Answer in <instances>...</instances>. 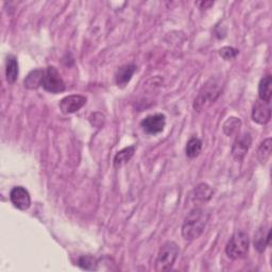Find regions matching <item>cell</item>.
I'll return each mask as SVG.
<instances>
[{
    "mask_svg": "<svg viewBox=\"0 0 272 272\" xmlns=\"http://www.w3.org/2000/svg\"><path fill=\"white\" fill-rule=\"evenodd\" d=\"M209 218V214L202 208H194L185 217L182 226L183 237L188 240H195L201 236Z\"/></svg>",
    "mask_w": 272,
    "mask_h": 272,
    "instance_id": "1",
    "label": "cell"
},
{
    "mask_svg": "<svg viewBox=\"0 0 272 272\" xmlns=\"http://www.w3.org/2000/svg\"><path fill=\"white\" fill-rule=\"evenodd\" d=\"M201 150H202L201 140L198 139V138H192L186 144V148H185V153H186L187 157L195 158L200 154Z\"/></svg>",
    "mask_w": 272,
    "mask_h": 272,
    "instance_id": "20",
    "label": "cell"
},
{
    "mask_svg": "<svg viewBox=\"0 0 272 272\" xmlns=\"http://www.w3.org/2000/svg\"><path fill=\"white\" fill-rule=\"evenodd\" d=\"M272 97V77L265 76L258 84V99L265 102H270Z\"/></svg>",
    "mask_w": 272,
    "mask_h": 272,
    "instance_id": "14",
    "label": "cell"
},
{
    "mask_svg": "<svg viewBox=\"0 0 272 272\" xmlns=\"http://www.w3.org/2000/svg\"><path fill=\"white\" fill-rule=\"evenodd\" d=\"M134 152H135V147L134 146L127 147V148H125V149L118 151L117 154L114 157V167L115 168H120L121 166L127 164L129 160L133 157Z\"/></svg>",
    "mask_w": 272,
    "mask_h": 272,
    "instance_id": "16",
    "label": "cell"
},
{
    "mask_svg": "<svg viewBox=\"0 0 272 272\" xmlns=\"http://www.w3.org/2000/svg\"><path fill=\"white\" fill-rule=\"evenodd\" d=\"M99 261L92 255H83L78 259V266L84 270H97Z\"/></svg>",
    "mask_w": 272,
    "mask_h": 272,
    "instance_id": "21",
    "label": "cell"
},
{
    "mask_svg": "<svg viewBox=\"0 0 272 272\" xmlns=\"http://www.w3.org/2000/svg\"><path fill=\"white\" fill-rule=\"evenodd\" d=\"M42 86L45 91L51 94H59L65 91V82L61 77L58 69L53 66H48L44 69V78Z\"/></svg>",
    "mask_w": 272,
    "mask_h": 272,
    "instance_id": "5",
    "label": "cell"
},
{
    "mask_svg": "<svg viewBox=\"0 0 272 272\" xmlns=\"http://www.w3.org/2000/svg\"><path fill=\"white\" fill-rule=\"evenodd\" d=\"M221 93L220 84L215 80L211 79L207 81L203 86L201 91L198 94L194 102V108L197 112H201L203 108H206L211 104H213L216 99L219 97Z\"/></svg>",
    "mask_w": 272,
    "mask_h": 272,
    "instance_id": "3",
    "label": "cell"
},
{
    "mask_svg": "<svg viewBox=\"0 0 272 272\" xmlns=\"http://www.w3.org/2000/svg\"><path fill=\"white\" fill-rule=\"evenodd\" d=\"M252 145V136L250 133H242L236 135V140H235L233 147H232V156L235 160L243 159L247 152L249 151L250 147Z\"/></svg>",
    "mask_w": 272,
    "mask_h": 272,
    "instance_id": "6",
    "label": "cell"
},
{
    "mask_svg": "<svg viewBox=\"0 0 272 272\" xmlns=\"http://www.w3.org/2000/svg\"><path fill=\"white\" fill-rule=\"evenodd\" d=\"M136 65L134 64H129V65H125V66H121L120 68H118L116 75H115V82L117 84L118 88H126L128 85V83L131 81L134 72L136 71Z\"/></svg>",
    "mask_w": 272,
    "mask_h": 272,
    "instance_id": "11",
    "label": "cell"
},
{
    "mask_svg": "<svg viewBox=\"0 0 272 272\" xmlns=\"http://www.w3.org/2000/svg\"><path fill=\"white\" fill-rule=\"evenodd\" d=\"M165 125H166V117L164 114H160V113L147 116L141 122L143 130L147 134H151V135L162 132L165 128Z\"/></svg>",
    "mask_w": 272,
    "mask_h": 272,
    "instance_id": "8",
    "label": "cell"
},
{
    "mask_svg": "<svg viewBox=\"0 0 272 272\" xmlns=\"http://www.w3.org/2000/svg\"><path fill=\"white\" fill-rule=\"evenodd\" d=\"M18 62L14 56H8L6 63V78L10 84L16 82L18 78Z\"/></svg>",
    "mask_w": 272,
    "mask_h": 272,
    "instance_id": "15",
    "label": "cell"
},
{
    "mask_svg": "<svg viewBox=\"0 0 272 272\" xmlns=\"http://www.w3.org/2000/svg\"><path fill=\"white\" fill-rule=\"evenodd\" d=\"M195 198L197 200H199L201 202H205L211 200V198L213 197V189L211 188L209 185L206 183H200L198 186L195 188Z\"/></svg>",
    "mask_w": 272,
    "mask_h": 272,
    "instance_id": "19",
    "label": "cell"
},
{
    "mask_svg": "<svg viewBox=\"0 0 272 272\" xmlns=\"http://www.w3.org/2000/svg\"><path fill=\"white\" fill-rule=\"evenodd\" d=\"M270 244V230L266 227H262L254 235V247L259 252H265L267 247Z\"/></svg>",
    "mask_w": 272,
    "mask_h": 272,
    "instance_id": "12",
    "label": "cell"
},
{
    "mask_svg": "<svg viewBox=\"0 0 272 272\" xmlns=\"http://www.w3.org/2000/svg\"><path fill=\"white\" fill-rule=\"evenodd\" d=\"M239 53L238 49H235L233 47H224L219 50V55L224 58L226 61H230L236 58Z\"/></svg>",
    "mask_w": 272,
    "mask_h": 272,
    "instance_id": "22",
    "label": "cell"
},
{
    "mask_svg": "<svg viewBox=\"0 0 272 272\" xmlns=\"http://www.w3.org/2000/svg\"><path fill=\"white\" fill-rule=\"evenodd\" d=\"M10 200L19 211H27L31 206L29 192L22 186H15L10 192Z\"/></svg>",
    "mask_w": 272,
    "mask_h": 272,
    "instance_id": "9",
    "label": "cell"
},
{
    "mask_svg": "<svg viewBox=\"0 0 272 272\" xmlns=\"http://www.w3.org/2000/svg\"><path fill=\"white\" fill-rule=\"evenodd\" d=\"M250 238L249 235L242 232H235L226 247V254L231 259L243 258L249 252Z\"/></svg>",
    "mask_w": 272,
    "mask_h": 272,
    "instance_id": "2",
    "label": "cell"
},
{
    "mask_svg": "<svg viewBox=\"0 0 272 272\" xmlns=\"http://www.w3.org/2000/svg\"><path fill=\"white\" fill-rule=\"evenodd\" d=\"M214 5V2H200V3H197V6L199 7L202 10H207L211 8Z\"/></svg>",
    "mask_w": 272,
    "mask_h": 272,
    "instance_id": "23",
    "label": "cell"
},
{
    "mask_svg": "<svg viewBox=\"0 0 272 272\" xmlns=\"http://www.w3.org/2000/svg\"><path fill=\"white\" fill-rule=\"evenodd\" d=\"M252 119L258 125H267L271 119L270 102H265L258 99L252 108Z\"/></svg>",
    "mask_w": 272,
    "mask_h": 272,
    "instance_id": "10",
    "label": "cell"
},
{
    "mask_svg": "<svg viewBox=\"0 0 272 272\" xmlns=\"http://www.w3.org/2000/svg\"><path fill=\"white\" fill-rule=\"evenodd\" d=\"M271 150H272L271 139H266L264 142H262L261 145H259L257 150V159L262 165H265L269 160L271 156Z\"/></svg>",
    "mask_w": 272,
    "mask_h": 272,
    "instance_id": "17",
    "label": "cell"
},
{
    "mask_svg": "<svg viewBox=\"0 0 272 272\" xmlns=\"http://www.w3.org/2000/svg\"><path fill=\"white\" fill-rule=\"evenodd\" d=\"M44 69H34L28 73L23 81L24 88L28 90H38L43 84Z\"/></svg>",
    "mask_w": 272,
    "mask_h": 272,
    "instance_id": "13",
    "label": "cell"
},
{
    "mask_svg": "<svg viewBox=\"0 0 272 272\" xmlns=\"http://www.w3.org/2000/svg\"><path fill=\"white\" fill-rule=\"evenodd\" d=\"M241 120L237 117H229L224 123V132L228 136H236L239 134Z\"/></svg>",
    "mask_w": 272,
    "mask_h": 272,
    "instance_id": "18",
    "label": "cell"
},
{
    "mask_svg": "<svg viewBox=\"0 0 272 272\" xmlns=\"http://www.w3.org/2000/svg\"><path fill=\"white\" fill-rule=\"evenodd\" d=\"M180 249L175 241H166L157 253L155 261V270L157 272L168 271L175 265L179 256Z\"/></svg>",
    "mask_w": 272,
    "mask_h": 272,
    "instance_id": "4",
    "label": "cell"
},
{
    "mask_svg": "<svg viewBox=\"0 0 272 272\" xmlns=\"http://www.w3.org/2000/svg\"><path fill=\"white\" fill-rule=\"evenodd\" d=\"M86 101H88V99L82 95H69L62 99L59 106L62 113L68 115L78 112L86 104Z\"/></svg>",
    "mask_w": 272,
    "mask_h": 272,
    "instance_id": "7",
    "label": "cell"
}]
</instances>
